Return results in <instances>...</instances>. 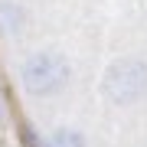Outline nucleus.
I'll list each match as a JSON object with an SVG mask.
<instances>
[{"instance_id":"obj_1","label":"nucleus","mask_w":147,"mask_h":147,"mask_svg":"<svg viewBox=\"0 0 147 147\" xmlns=\"http://www.w3.org/2000/svg\"><path fill=\"white\" fill-rule=\"evenodd\" d=\"M72 79V69H69V59L59 53H36L30 56L26 62L20 65V82L23 88L36 98H49V95H59Z\"/></svg>"},{"instance_id":"obj_2","label":"nucleus","mask_w":147,"mask_h":147,"mask_svg":"<svg viewBox=\"0 0 147 147\" xmlns=\"http://www.w3.org/2000/svg\"><path fill=\"white\" fill-rule=\"evenodd\" d=\"M101 92L111 105H137L141 98H147V65L141 59L111 62L101 79Z\"/></svg>"},{"instance_id":"obj_3","label":"nucleus","mask_w":147,"mask_h":147,"mask_svg":"<svg viewBox=\"0 0 147 147\" xmlns=\"http://www.w3.org/2000/svg\"><path fill=\"white\" fill-rule=\"evenodd\" d=\"M49 147H85V137L79 131H72V127H59V131H53L46 137Z\"/></svg>"},{"instance_id":"obj_4","label":"nucleus","mask_w":147,"mask_h":147,"mask_svg":"<svg viewBox=\"0 0 147 147\" xmlns=\"http://www.w3.org/2000/svg\"><path fill=\"white\" fill-rule=\"evenodd\" d=\"M0 118H3V105H0Z\"/></svg>"}]
</instances>
